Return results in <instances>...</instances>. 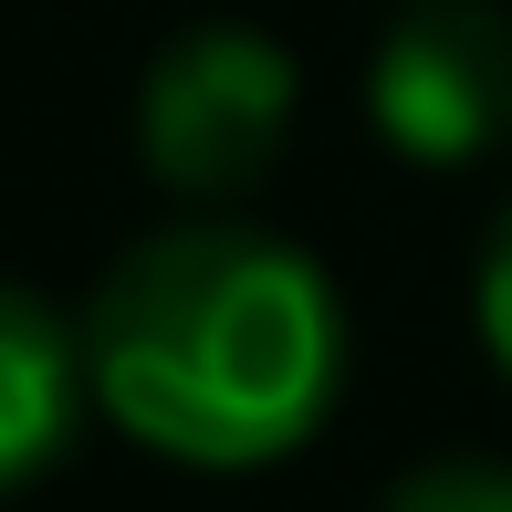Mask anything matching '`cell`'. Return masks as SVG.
Wrapping results in <instances>:
<instances>
[{"label":"cell","instance_id":"cell-1","mask_svg":"<svg viewBox=\"0 0 512 512\" xmlns=\"http://www.w3.org/2000/svg\"><path fill=\"white\" fill-rule=\"evenodd\" d=\"M84 408L126 450L241 481L314 450L345 398V293L251 209H178L105 262L74 324Z\"/></svg>","mask_w":512,"mask_h":512},{"label":"cell","instance_id":"cell-6","mask_svg":"<svg viewBox=\"0 0 512 512\" xmlns=\"http://www.w3.org/2000/svg\"><path fill=\"white\" fill-rule=\"evenodd\" d=\"M471 335L492 356V377H512V199L502 220L481 230V262H471Z\"/></svg>","mask_w":512,"mask_h":512},{"label":"cell","instance_id":"cell-4","mask_svg":"<svg viewBox=\"0 0 512 512\" xmlns=\"http://www.w3.org/2000/svg\"><path fill=\"white\" fill-rule=\"evenodd\" d=\"M84 429V345L32 283H0V492H32Z\"/></svg>","mask_w":512,"mask_h":512},{"label":"cell","instance_id":"cell-2","mask_svg":"<svg viewBox=\"0 0 512 512\" xmlns=\"http://www.w3.org/2000/svg\"><path fill=\"white\" fill-rule=\"evenodd\" d=\"M293 115H304V63L262 21H189L136 74V168L178 209H241L283 168Z\"/></svg>","mask_w":512,"mask_h":512},{"label":"cell","instance_id":"cell-5","mask_svg":"<svg viewBox=\"0 0 512 512\" xmlns=\"http://www.w3.org/2000/svg\"><path fill=\"white\" fill-rule=\"evenodd\" d=\"M377 512H512V460H418Z\"/></svg>","mask_w":512,"mask_h":512},{"label":"cell","instance_id":"cell-3","mask_svg":"<svg viewBox=\"0 0 512 512\" xmlns=\"http://www.w3.org/2000/svg\"><path fill=\"white\" fill-rule=\"evenodd\" d=\"M366 126L408 168H481L512 147V21L492 0H408L366 53Z\"/></svg>","mask_w":512,"mask_h":512}]
</instances>
